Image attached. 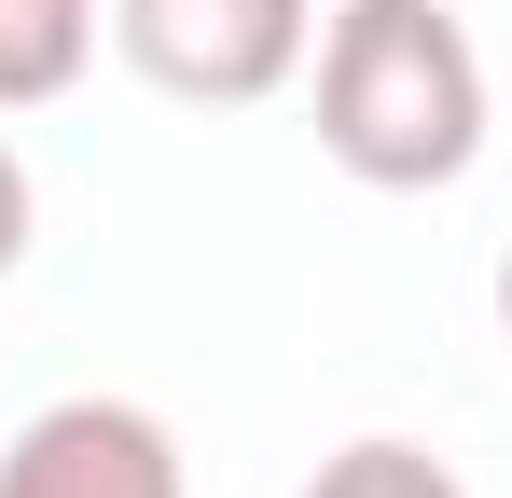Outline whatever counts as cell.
<instances>
[{
    "label": "cell",
    "mask_w": 512,
    "mask_h": 498,
    "mask_svg": "<svg viewBox=\"0 0 512 498\" xmlns=\"http://www.w3.org/2000/svg\"><path fill=\"white\" fill-rule=\"evenodd\" d=\"M97 28H111V0H0V111L70 97L84 56H97Z\"/></svg>",
    "instance_id": "cell-4"
},
{
    "label": "cell",
    "mask_w": 512,
    "mask_h": 498,
    "mask_svg": "<svg viewBox=\"0 0 512 498\" xmlns=\"http://www.w3.org/2000/svg\"><path fill=\"white\" fill-rule=\"evenodd\" d=\"M111 56L180 111H250L319 56V0H111Z\"/></svg>",
    "instance_id": "cell-2"
},
{
    "label": "cell",
    "mask_w": 512,
    "mask_h": 498,
    "mask_svg": "<svg viewBox=\"0 0 512 498\" xmlns=\"http://www.w3.org/2000/svg\"><path fill=\"white\" fill-rule=\"evenodd\" d=\"M0 498H194V485H180V429L153 402L70 388L0 443Z\"/></svg>",
    "instance_id": "cell-3"
},
{
    "label": "cell",
    "mask_w": 512,
    "mask_h": 498,
    "mask_svg": "<svg viewBox=\"0 0 512 498\" xmlns=\"http://www.w3.org/2000/svg\"><path fill=\"white\" fill-rule=\"evenodd\" d=\"M28 236H42V180H28V153L0 139V277L28 263Z\"/></svg>",
    "instance_id": "cell-6"
},
{
    "label": "cell",
    "mask_w": 512,
    "mask_h": 498,
    "mask_svg": "<svg viewBox=\"0 0 512 498\" xmlns=\"http://www.w3.org/2000/svg\"><path fill=\"white\" fill-rule=\"evenodd\" d=\"M499 346H512V236H499Z\"/></svg>",
    "instance_id": "cell-7"
},
{
    "label": "cell",
    "mask_w": 512,
    "mask_h": 498,
    "mask_svg": "<svg viewBox=\"0 0 512 498\" xmlns=\"http://www.w3.org/2000/svg\"><path fill=\"white\" fill-rule=\"evenodd\" d=\"M499 83L457 0H346L319 14V153L360 194H443L485 166Z\"/></svg>",
    "instance_id": "cell-1"
},
{
    "label": "cell",
    "mask_w": 512,
    "mask_h": 498,
    "mask_svg": "<svg viewBox=\"0 0 512 498\" xmlns=\"http://www.w3.org/2000/svg\"><path fill=\"white\" fill-rule=\"evenodd\" d=\"M305 498H471L429 443H402V429H360V443H333L319 471H305Z\"/></svg>",
    "instance_id": "cell-5"
}]
</instances>
